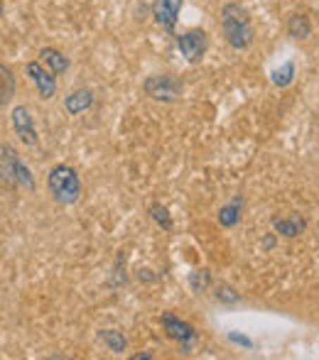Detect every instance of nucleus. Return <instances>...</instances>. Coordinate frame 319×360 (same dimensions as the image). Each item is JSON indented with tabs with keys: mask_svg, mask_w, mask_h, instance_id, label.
<instances>
[{
	"mask_svg": "<svg viewBox=\"0 0 319 360\" xmlns=\"http://www.w3.org/2000/svg\"><path fill=\"white\" fill-rule=\"evenodd\" d=\"M0 184L35 191V176L13 145H0Z\"/></svg>",
	"mask_w": 319,
	"mask_h": 360,
	"instance_id": "f03ea898",
	"label": "nucleus"
},
{
	"mask_svg": "<svg viewBox=\"0 0 319 360\" xmlns=\"http://www.w3.org/2000/svg\"><path fill=\"white\" fill-rule=\"evenodd\" d=\"M47 186H49V194L57 204L69 206V204H77L79 196H81V179L77 174V169L69 165H57L47 176Z\"/></svg>",
	"mask_w": 319,
	"mask_h": 360,
	"instance_id": "7ed1b4c3",
	"label": "nucleus"
},
{
	"mask_svg": "<svg viewBox=\"0 0 319 360\" xmlns=\"http://www.w3.org/2000/svg\"><path fill=\"white\" fill-rule=\"evenodd\" d=\"M162 328H165V333L170 338H175V341H180L182 346H189V341H194L196 336H199V331H196L192 323L182 321V319H177L175 314H165V316L160 319Z\"/></svg>",
	"mask_w": 319,
	"mask_h": 360,
	"instance_id": "6e6552de",
	"label": "nucleus"
},
{
	"mask_svg": "<svg viewBox=\"0 0 319 360\" xmlns=\"http://www.w3.org/2000/svg\"><path fill=\"white\" fill-rule=\"evenodd\" d=\"M211 285V272L209 270H194L189 275V287H192V292H196V294H201V292H206V287Z\"/></svg>",
	"mask_w": 319,
	"mask_h": 360,
	"instance_id": "f3484780",
	"label": "nucleus"
},
{
	"mask_svg": "<svg viewBox=\"0 0 319 360\" xmlns=\"http://www.w3.org/2000/svg\"><path fill=\"white\" fill-rule=\"evenodd\" d=\"M13 98H15V76L5 64H0V108H5Z\"/></svg>",
	"mask_w": 319,
	"mask_h": 360,
	"instance_id": "2eb2a0df",
	"label": "nucleus"
},
{
	"mask_svg": "<svg viewBox=\"0 0 319 360\" xmlns=\"http://www.w3.org/2000/svg\"><path fill=\"white\" fill-rule=\"evenodd\" d=\"M216 299H219V302H226V304H236L241 297L229 285H219L216 287Z\"/></svg>",
	"mask_w": 319,
	"mask_h": 360,
	"instance_id": "6ab92c4d",
	"label": "nucleus"
},
{
	"mask_svg": "<svg viewBox=\"0 0 319 360\" xmlns=\"http://www.w3.org/2000/svg\"><path fill=\"white\" fill-rule=\"evenodd\" d=\"M39 57H42V62L47 64L52 74H64L69 69V59L54 47H44L42 52H39Z\"/></svg>",
	"mask_w": 319,
	"mask_h": 360,
	"instance_id": "ddd939ff",
	"label": "nucleus"
},
{
	"mask_svg": "<svg viewBox=\"0 0 319 360\" xmlns=\"http://www.w3.org/2000/svg\"><path fill=\"white\" fill-rule=\"evenodd\" d=\"M229 338H231V341H234V343H241V346H246V348H251V346H253V343L248 341V338H243V336H236V333H229Z\"/></svg>",
	"mask_w": 319,
	"mask_h": 360,
	"instance_id": "412c9836",
	"label": "nucleus"
},
{
	"mask_svg": "<svg viewBox=\"0 0 319 360\" xmlns=\"http://www.w3.org/2000/svg\"><path fill=\"white\" fill-rule=\"evenodd\" d=\"M292 72H295V67H292V64H285V67H282V72H275V84L277 86H287L292 81Z\"/></svg>",
	"mask_w": 319,
	"mask_h": 360,
	"instance_id": "aec40b11",
	"label": "nucleus"
},
{
	"mask_svg": "<svg viewBox=\"0 0 319 360\" xmlns=\"http://www.w3.org/2000/svg\"><path fill=\"white\" fill-rule=\"evenodd\" d=\"M143 89L153 101L172 103V101H177L182 96V81L170 74H155V76H148V79H145Z\"/></svg>",
	"mask_w": 319,
	"mask_h": 360,
	"instance_id": "20e7f679",
	"label": "nucleus"
},
{
	"mask_svg": "<svg viewBox=\"0 0 319 360\" xmlns=\"http://www.w3.org/2000/svg\"><path fill=\"white\" fill-rule=\"evenodd\" d=\"M10 118H13L15 133H18V138L23 140L25 145L27 147L37 145V130H35V120H32V115H30L27 105H15Z\"/></svg>",
	"mask_w": 319,
	"mask_h": 360,
	"instance_id": "0eeeda50",
	"label": "nucleus"
},
{
	"mask_svg": "<svg viewBox=\"0 0 319 360\" xmlns=\"http://www.w3.org/2000/svg\"><path fill=\"white\" fill-rule=\"evenodd\" d=\"M25 72H27V76L32 79V84L37 86L39 98L47 101L57 94V79H54V74L49 72V69H44L39 62H30L27 67H25Z\"/></svg>",
	"mask_w": 319,
	"mask_h": 360,
	"instance_id": "423d86ee",
	"label": "nucleus"
},
{
	"mask_svg": "<svg viewBox=\"0 0 319 360\" xmlns=\"http://www.w3.org/2000/svg\"><path fill=\"white\" fill-rule=\"evenodd\" d=\"M177 47H180L182 57L189 64H199L204 59L206 49H209V34L204 30H189V32L177 37Z\"/></svg>",
	"mask_w": 319,
	"mask_h": 360,
	"instance_id": "39448f33",
	"label": "nucleus"
},
{
	"mask_svg": "<svg viewBox=\"0 0 319 360\" xmlns=\"http://www.w3.org/2000/svg\"><path fill=\"white\" fill-rule=\"evenodd\" d=\"M94 105V94L89 89H77L64 98V110L69 115H81L84 110H89Z\"/></svg>",
	"mask_w": 319,
	"mask_h": 360,
	"instance_id": "9d476101",
	"label": "nucleus"
},
{
	"mask_svg": "<svg viewBox=\"0 0 319 360\" xmlns=\"http://www.w3.org/2000/svg\"><path fill=\"white\" fill-rule=\"evenodd\" d=\"M182 5H184V0H155V3H153L155 22H158L160 27H165V30H175Z\"/></svg>",
	"mask_w": 319,
	"mask_h": 360,
	"instance_id": "1a4fd4ad",
	"label": "nucleus"
},
{
	"mask_svg": "<svg viewBox=\"0 0 319 360\" xmlns=\"http://www.w3.org/2000/svg\"><path fill=\"white\" fill-rule=\"evenodd\" d=\"M287 34L292 39H307L312 34V22L305 13H295L287 20Z\"/></svg>",
	"mask_w": 319,
	"mask_h": 360,
	"instance_id": "f8f14e48",
	"label": "nucleus"
},
{
	"mask_svg": "<svg viewBox=\"0 0 319 360\" xmlns=\"http://www.w3.org/2000/svg\"><path fill=\"white\" fill-rule=\"evenodd\" d=\"M150 216H153V218H155V223L165 228V231H172V228H175V226H172L170 211H167L162 204H153V206H150Z\"/></svg>",
	"mask_w": 319,
	"mask_h": 360,
	"instance_id": "a211bd4d",
	"label": "nucleus"
},
{
	"mask_svg": "<svg viewBox=\"0 0 319 360\" xmlns=\"http://www.w3.org/2000/svg\"><path fill=\"white\" fill-rule=\"evenodd\" d=\"M99 338L104 341V346L108 348L111 353H115V356L125 353V348H128L125 336L120 331H115V328H104V331H99Z\"/></svg>",
	"mask_w": 319,
	"mask_h": 360,
	"instance_id": "4468645a",
	"label": "nucleus"
},
{
	"mask_svg": "<svg viewBox=\"0 0 319 360\" xmlns=\"http://www.w3.org/2000/svg\"><path fill=\"white\" fill-rule=\"evenodd\" d=\"M221 32L224 39L234 49H248L253 44V25L248 18V10L239 3H226L221 8Z\"/></svg>",
	"mask_w": 319,
	"mask_h": 360,
	"instance_id": "f257e3e1",
	"label": "nucleus"
},
{
	"mask_svg": "<svg viewBox=\"0 0 319 360\" xmlns=\"http://www.w3.org/2000/svg\"><path fill=\"white\" fill-rule=\"evenodd\" d=\"M241 204H243V199H241V196H236L231 204H226L224 209L219 211V223H221V226L234 228L236 223L241 221Z\"/></svg>",
	"mask_w": 319,
	"mask_h": 360,
	"instance_id": "dca6fc26",
	"label": "nucleus"
},
{
	"mask_svg": "<svg viewBox=\"0 0 319 360\" xmlns=\"http://www.w3.org/2000/svg\"><path fill=\"white\" fill-rule=\"evenodd\" d=\"M273 228H275L277 233H282L285 238H295L305 231L307 223L300 214H292L290 218H273Z\"/></svg>",
	"mask_w": 319,
	"mask_h": 360,
	"instance_id": "9b49d317",
	"label": "nucleus"
}]
</instances>
